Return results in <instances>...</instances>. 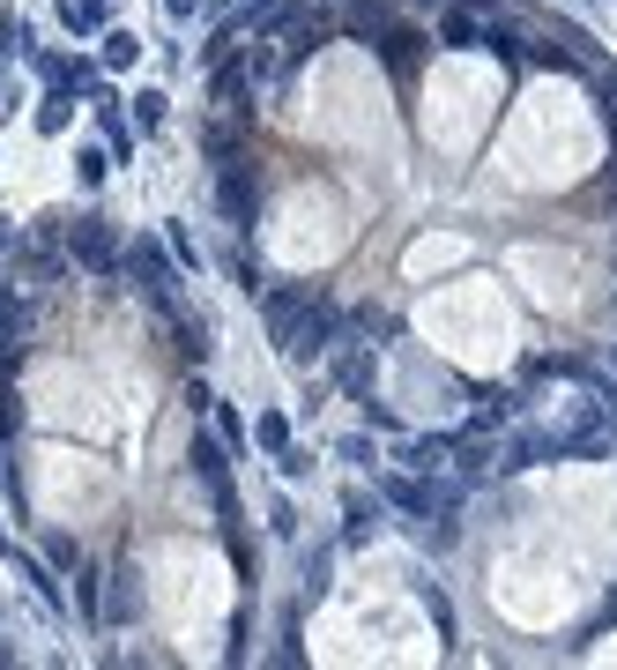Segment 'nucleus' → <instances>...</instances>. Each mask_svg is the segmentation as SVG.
<instances>
[{
  "label": "nucleus",
  "instance_id": "1",
  "mask_svg": "<svg viewBox=\"0 0 617 670\" xmlns=\"http://www.w3.org/2000/svg\"><path fill=\"white\" fill-rule=\"evenodd\" d=\"M120 269L134 276V291L149 298V306H164V313H179V261H172V247H164V239H134V247L120 253Z\"/></svg>",
  "mask_w": 617,
  "mask_h": 670
},
{
  "label": "nucleus",
  "instance_id": "2",
  "mask_svg": "<svg viewBox=\"0 0 617 670\" xmlns=\"http://www.w3.org/2000/svg\"><path fill=\"white\" fill-rule=\"evenodd\" d=\"M343 336H350V321L335 313V306H321V298H313V306H305V321L291 328V343H283V358H291V366H313V358H335V343H343Z\"/></svg>",
  "mask_w": 617,
  "mask_h": 670
},
{
  "label": "nucleus",
  "instance_id": "3",
  "mask_svg": "<svg viewBox=\"0 0 617 670\" xmlns=\"http://www.w3.org/2000/svg\"><path fill=\"white\" fill-rule=\"evenodd\" d=\"M216 201H223V223H231V231H253V217H261V179H253V157L216 164Z\"/></svg>",
  "mask_w": 617,
  "mask_h": 670
},
{
  "label": "nucleus",
  "instance_id": "4",
  "mask_svg": "<svg viewBox=\"0 0 617 670\" xmlns=\"http://www.w3.org/2000/svg\"><path fill=\"white\" fill-rule=\"evenodd\" d=\"M68 253H74V269L112 276L120 269V231H112V217H74L68 223Z\"/></svg>",
  "mask_w": 617,
  "mask_h": 670
},
{
  "label": "nucleus",
  "instance_id": "5",
  "mask_svg": "<svg viewBox=\"0 0 617 670\" xmlns=\"http://www.w3.org/2000/svg\"><path fill=\"white\" fill-rule=\"evenodd\" d=\"M446 462H454V477H462V484H484V477L498 470V440L492 432H462V440H454V454H446Z\"/></svg>",
  "mask_w": 617,
  "mask_h": 670
},
{
  "label": "nucleus",
  "instance_id": "6",
  "mask_svg": "<svg viewBox=\"0 0 617 670\" xmlns=\"http://www.w3.org/2000/svg\"><path fill=\"white\" fill-rule=\"evenodd\" d=\"M186 462H194V477L209 484V492H231V470H223L216 432H194V440H186Z\"/></svg>",
  "mask_w": 617,
  "mask_h": 670
},
{
  "label": "nucleus",
  "instance_id": "7",
  "mask_svg": "<svg viewBox=\"0 0 617 670\" xmlns=\"http://www.w3.org/2000/svg\"><path fill=\"white\" fill-rule=\"evenodd\" d=\"M446 454H454V440H439V432H432V440H402L395 447V462H402V470H417V477H439Z\"/></svg>",
  "mask_w": 617,
  "mask_h": 670
},
{
  "label": "nucleus",
  "instance_id": "8",
  "mask_svg": "<svg viewBox=\"0 0 617 670\" xmlns=\"http://www.w3.org/2000/svg\"><path fill=\"white\" fill-rule=\"evenodd\" d=\"M261 298H269V336H275V343H291V328L305 321L313 291H261Z\"/></svg>",
  "mask_w": 617,
  "mask_h": 670
},
{
  "label": "nucleus",
  "instance_id": "9",
  "mask_svg": "<svg viewBox=\"0 0 617 670\" xmlns=\"http://www.w3.org/2000/svg\"><path fill=\"white\" fill-rule=\"evenodd\" d=\"M424 46H432V38H424V30H409V23H395L387 38H380V52H387V68H395V74H409V68H417V60H424Z\"/></svg>",
  "mask_w": 617,
  "mask_h": 670
},
{
  "label": "nucleus",
  "instance_id": "10",
  "mask_svg": "<svg viewBox=\"0 0 617 670\" xmlns=\"http://www.w3.org/2000/svg\"><path fill=\"white\" fill-rule=\"evenodd\" d=\"M343 30H350V38H372V46H380V38L395 30V8H387V0H357V8L343 16Z\"/></svg>",
  "mask_w": 617,
  "mask_h": 670
},
{
  "label": "nucleus",
  "instance_id": "11",
  "mask_svg": "<svg viewBox=\"0 0 617 670\" xmlns=\"http://www.w3.org/2000/svg\"><path fill=\"white\" fill-rule=\"evenodd\" d=\"M0 551H8V559H16V573H23V581H30V596H38V603H45V611H60V581H52V573L38 567V559H30V551H16V544H8V537H0Z\"/></svg>",
  "mask_w": 617,
  "mask_h": 670
},
{
  "label": "nucleus",
  "instance_id": "12",
  "mask_svg": "<svg viewBox=\"0 0 617 670\" xmlns=\"http://www.w3.org/2000/svg\"><path fill=\"white\" fill-rule=\"evenodd\" d=\"M439 38H446V46H484V8H446Z\"/></svg>",
  "mask_w": 617,
  "mask_h": 670
},
{
  "label": "nucleus",
  "instance_id": "13",
  "mask_svg": "<svg viewBox=\"0 0 617 670\" xmlns=\"http://www.w3.org/2000/svg\"><path fill=\"white\" fill-rule=\"evenodd\" d=\"M68 120H74V90L52 82L45 98H38V134H68Z\"/></svg>",
  "mask_w": 617,
  "mask_h": 670
},
{
  "label": "nucleus",
  "instance_id": "14",
  "mask_svg": "<svg viewBox=\"0 0 617 670\" xmlns=\"http://www.w3.org/2000/svg\"><path fill=\"white\" fill-rule=\"evenodd\" d=\"M104 16H112V0H60V23H68L74 38H90V30H104Z\"/></svg>",
  "mask_w": 617,
  "mask_h": 670
},
{
  "label": "nucleus",
  "instance_id": "15",
  "mask_svg": "<svg viewBox=\"0 0 617 670\" xmlns=\"http://www.w3.org/2000/svg\"><path fill=\"white\" fill-rule=\"evenodd\" d=\"M372 529H380V507H365V492L343 499V544H365Z\"/></svg>",
  "mask_w": 617,
  "mask_h": 670
},
{
  "label": "nucleus",
  "instance_id": "16",
  "mask_svg": "<svg viewBox=\"0 0 617 670\" xmlns=\"http://www.w3.org/2000/svg\"><path fill=\"white\" fill-rule=\"evenodd\" d=\"M380 492H387V507H402V514H417V521H424V477H417V470L387 477V484H380Z\"/></svg>",
  "mask_w": 617,
  "mask_h": 670
},
{
  "label": "nucleus",
  "instance_id": "17",
  "mask_svg": "<svg viewBox=\"0 0 617 670\" xmlns=\"http://www.w3.org/2000/svg\"><path fill=\"white\" fill-rule=\"evenodd\" d=\"M98 120H104V134H112V157H134V127H127V112L112 98H98Z\"/></svg>",
  "mask_w": 617,
  "mask_h": 670
},
{
  "label": "nucleus",
  "instance_id": "18",
  "mask_svg": "<svg viewBox=\"0 0 617 670\" xmlns=\"http://www.w3.org/2000/svg\"><path fill=\"white\" fill-rule=\"evenodd\" d=\"M74 179H82V187H104V179H112V149H74Z\"/></svg>",
  "mask_w": 617,
  "mask_h": 670
},
{
  "label": "nucleus",
  "instance_id": "19",
  "mask_svg": "<svg viewBox=\"0 0 617 670\" xmlns=\"http://www.w3.org/2000/svg\"><path fill=\"white\" fill-rule=\"evenodd\" d=\"M134 52H142V38H134V30H104V60H98V68L120 74V68H134Z\"/></svg>",
  "mask_w": 617,
  "mask_h": 670
},
{
  "label": "nucleus",
  "instance_id": "20",
  "mask_svg": "<svg viewBox=\"0 0 617 670\" xmlns=\"http://www.w3.org/2000/svg\"><path fill=\"white\" fill-rule=\"evenodd\" d=\"M172 321H179V350L201 366V358H209V321H201V313H172Z\"/></svg>",
  "mask_w": 617,
  "mask_h": 670
},
{
  "label": "nucleus",
  "instance_id": "21",
  "mask_svg": "<svg viewBox=\"0 0 617 670\" xmlns=\"http://www.w3.org/2000/svg\"><path fill=\"white\" fill-rule=\"evenodd\" d=\"M231 283H239L246 298H261V291H269V276H261V261H253V253H231Z\"/></svg>",
  "mask_w": 617,
  "mask_h": 670
},
{
  "label": "nucleus",
  "instance_id": "22",
  "mask_svg": "<svg viewBox=\"0 0 617 670\" xmlns=\"http://www.w3.org/2000/svg\"><path fill=\"white\" fill-rule=\"evenodd\" d=\"M30 38H38V23L8 8V23H0V46H8V52H38V46H30Z\"/></svg>",
  "mask_w": 617,
  "mask_h": 670
},
{
  "label": "nucleus",
  "instance_id": "23",
  "mask_svg": "<svg viewBox=\"0 0 617 670\" xmlns=\"http://www.w3.org/2000/svg\"><path fill=\"white\" fill-rule=\"evenodd\" d=\"M253 447H261V454H283V447H291V424L283 418H253Z\"/></svg>",
  "mask_w": 617,
  "mask_h": 670
},
{
  "label": "nucleus",
  "instance_id": "24",
  "mask_svg": "<svg viewBox=\"0 0 617 670\" xmlns=\"http://www.w3.org/2000/svg\"><path fill=\"white\" fill-rule=\"evenodd\" d=\"M506 418H514V396H484V402H476V432H498V424H506Z\"/></svg>",
  "mask_w": 617,
  "mask_h": 670
},
{
  "label": "nucleus",
  "instance_id": "25",
  "mask_svg": "<svg viewBox=\"0 0 617 670\" xmlns=\"http://www.w3.org/2000/svg\"><path fill=\"white\" fill-rule=\"evenodd\" d=\"M335 454H343L350 470H372V462H380V447H372L365 432H350V440H335Z\"/></svg>",
  "mask_w": 617,
  "mask_h": 670
},
{
  "label": "nucleus",
  "instance_id": "26",
  "mask_svg": "<svg viewBox=\"0 0 617 670\" xmlns=\"http://www.w3.org/2000/svg\"><path fill=\"white\" fill-rule=\"evenodd\" d=\"M424 611H432V626H439V641H454V603H446L432 581H424Z\"/></svg>",
  "mask_w": 617,
  "mask_h": 670
},
{
  "label": "nucleus",
  "instance_id": "27",
  "mask_svg": "<svg viewBox=\"0 0 617 670\" xmlns=\"http://www.w3.org/2000/svg\"><path fill=\"white\" fill-rule=\"evenodd\" d=\"M164 247H172V261H179V269H201V247L186 239V223H172V231H164Z\"/></svg>",
  "mask_w": 617,
  "mask_h": 670
},
{
  "label": "nucleus",
  "instance_id": "28",
  "mask_svg": "<svg viewBox=\"0 0 617 670\" xmlns=\"http://www.w3.org/2000/svg\"><path fill=\"white\" fill-rule=\"evenodd\" d=\"M164 104H172L164 90H142V98H134V120H142V127H164Z\"/></svg>",
  "mask_w": 617,
  "mask_h": 670
},
{
  "label": "nucleus",
  "instance_id": "29",
  "mask_svg": "<svg viewBox=\"0 0 617 670\" xmlns=\"http://www.w3.org/2000/svg\"><path fill=\"white\" fill-rule=\"evenodd\" d=\"M327 567H335L327 551H313V559H305V596H327Z\"/></svg>",
  "mask_w": 617,
  "mask_h": 670
},
{
  "label": "nucleus",
  "instance_id": "30",
  "mask_svg": "<svg viewBox=\"0 0 617 670\" xmlns=\"http://www.w3.org/2000/svg\"><path fill=\"white\" fill-rule=\"evenodd\" d=\"M275 470H283V477H305V470H313V454H305V447H283V454H275Z\"/></svg>",
  "mask_w": 617,
  "mask_h": 670
},
{
  "label": "nucleus",
  "instance_id": "31",
  "mask_svg": "<svg viewBox=\"0 0 617 670\" xmlns=\"http://www.w3.org/2000/svg\"><path fill=\"white\" fill-rule=\"evenodd\" d=\"M201 8H209V0H164V16H172V23H194Z\"/></svg>",
  "mask_w": 617,
  "mask_h": 670
},
{
  "label": "nucleus",
  "instance_id": "32",
  "mask_svg": "<svg viewBox=\"0 0 617 670\" xmlns=\"http://www.w3.org/2000/svg\"><path fill=\"white\" fill-rule=\"evenodd\" d=\"M603 120H610V142H617V90L603 82Z\"/></svg>",
  "mask_w": 617,
  "mask_h": 670
},
{
  "label": "nucleus",
  "instance_id": "33",
  "mask_svg": "<svg viewBox=\"0 0 617 670\" xmlns=\"http://www.w3.org/2000/svg\"><path fill=\"white\" fill-rule=\"evenodd\" d=\"M603 626H617V596H610V603H603Z\"/></svg>",
  "mask_w": 617,
  "mask_h": 670
},
{
  "label": "nucleus",
  "instance_id": "34",
  "mask_svg": "<svg viewBox=\"0 0 617 670\" xmlns=\"http://www.w3.org/2000/svg\"><path fill=\"white\" fill-rule=\"evenodd\" d=\"M610 209H617V164H610Z\"/></svg>",
  "mask_w": 617,
  "mask_h": 670
},
{
  "label": "nucleus",
  "instance_id": "35",
  "mask_svg": "<svg viewBox=\"0 0 617 670\" xmlns=\"http://www.w3.org/2000/svg\"><path fill=\"white\" fill-rule=\"evenodd\" d=\"M8 247H16V239H8V223H0V253H8Z\"/></svg>",
  "mask_w": 617,
  "mask_h": 670
},
{
  "label": "nucleus",
  "instance_id": "36",
  "mask_svg": "<svg viewBox=\"0 0 617 670\" xmlns=\"http://www.w3.org/2000/svg\"><path fill=\"white\" fill-rule=\"evenodd\" d=\"M409 8H439V0H409Z\"/></svg>",
  "mask_w": 617,
  "mask_h": 670
},
{
  "label": "nucleus",
  "instance_id": "37",
  "mask_svg": "<svg viewBox=\"0 0 617 670\" xmlns=\"http://www.w3.org/2000/svg\"><path fill=\"white\" fill-rule=\"evenodd\" d=\"M610 372H617V343H610Z\"/></svg>",
  "mask_w": 617,
  "mask_h": 670
}]
</instances>
